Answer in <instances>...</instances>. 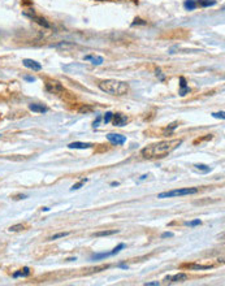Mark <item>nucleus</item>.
<instances>
[{"mask_svg": "<svg viewBox=\"0 0 225 286\" xmlns=\"http://www.w3.org/2000/svg\"><path fill=\"white\" fill-rule=\"evenodd\" d=\"M182 145V139H171V141H161L154 143L151 146L142 148L141 153L144 159H158L164 157L165 155L175 151L177 147Z\"/></svg>", "mask_w": 225, "mask_h": 286, "instance_id": "1", "label": "nucleus"}, {"mask_svg": "<svg viewBox=\"0 0 225 286\" xmlns=\"http://www.w3.org/2000/svg\"><path fill=\"white\" fill-rule=\"evenodd\" d=\"M99 88L103 92H107L109 95H113V96H122V95H126L128 91H129V86H128L126 82L116 81V79L101 81L99 83Z\"/></svg>", "mask_w": 225, "mask_h": 286, "instance_id": "2", "label": "nucleus"}, {"mask_svg": "<svg viewBox=\"0 0 225 286\" xmlns=\"http://www.w3.org/2000/svg\"><path fill=\"white\" fill-rule=\"evenodd\" d=\"M198 193V187H185V189H177L172 190V191H167V193H160L158 195L159 199L164 198H173V196H183V195H193V194Z\"/></svg>", "mask_w": 225, "mask_h": 286, "instance_id": "3", "label": "nucleus"}, {"mask_svg": "<svg viewBox=\"0 0 225 286\" xmlns=\"http://www.w3.org/2000/svg\"><path fill=\"white\" fill-rule=\"evenodd\" d=\"M46 90L50 94H59V92H62L64 88H62V86L57 81H51V82L46 83Z\"/></svg>", "mask_w": 225, "mask_h": 286, "instance_id": "4", "label": "nucleus"}, {"mask_svg": "<svg viewBox=\"0 0 225 286\" xmlns=\"http://www.w3.org/2000/svg\"><path fill=\"white\" fill-rule=\"evenodd\" d=\"M107 139L112 143V145H124L125 142H126V137L125 135H121V134H115V133H109L107 135Z\"/></svg>", "mask_w": 225, "mask_h": 286, "instance_id": "5", "label": "nucleus"}, {"mask_svg": "<svg viewBox=\"0 0 225 286\" xmlns=\"http://www.w3.org/2000/svg\"><path fill=\"white\" fill-rule=\"evenodd\" d=\"M22 64H24V66H26V68L31 69V70H35V72L42 70V65H40V64H39L38 61H35V60L24 59V60H22Z\"/></svg>", "mask_w": 225, "mask_h": 286, "instance_id": "6", "label": "nucleus"}, {"mask_svg": "<svg viewBox=\"0 0 225 286\" xmlns=\"http://www.w3.org/2000/svg\"><path fill=\"white\" fill-rule=\"evenodd\" d=\"M93 143H86V142H73L69 143L68 148H74V150H86V148H93Z\"/></svg>", "mask_w": 225, "mask_h": 286, "instance_id": "7", "label": "nucleus"}, {"mask_svg": "<svg viewBox=\"0 0 225 286\" xmlns=\"http://www.w3.org/2000/svg\"><path fill=\"white\" fill-rule=\"evenodd\" d=\"M113 124L115 126H124V125L128 124V117L122 113H116L113 115Z\"/></svg>", "mask_w": 225, "mask_h": 286, "instance_id": "8", "label": "nucleus"}, {"mask_svg": "<svg viewBox=\"0 0 225 286\" xmlns=\"http://www.w3.org/2000/svg\"><path fill=\"white\" fill-rule=\"evenodd\" d=\"M83 60H85V61H91V64H93V65H101V64L104 62V60H103V57H101V56H93V55H87V56H85Z\"/></svg>", "mask_w": 225, "mask_h": 286, "instance_id": "9", "label": "nucleus"}, {"mask_svg": "<svg viewBox=\"0 0 225 286\" xmlns=\"http://www.w3.org/2000/svg\"><path fill=\"white\" fill-rule=\"evenodd\" d=\"M189 91H190V88H189L187 83H186V79L183 78V77H180V95L181 96H185L186 94H189Z\"/></svg>", "mask_w": 225, "mask_h": 286, "instance_id": "10", "label": "nucleus"}, {"mask_svg": "<svg viewBox=\"0 0 225 286\" xmlns=\"http://www.w3.org/2000/svg\"><path fill=\"white\" fill-rule=\"evenodd\" d=\"M62 69L64 70H66V72H69L71 69H73V72L74 73H81L82 70H85V66L83 65H81V64H72V65H65V66H62Z\"/></svg>", "mask_w": 225, "mask_h": 286, "instance_id": "11", "label": "nucleus"}, {"mask_svg": "<svg viewBox=\"0 0 225 286\" xmlns=\"http://www.w3.org/2000/svg\"><path fill=\"white\" fill-rule=\"evenodd\" d=\"M29 109L37 113H46L47 112V107H44L43 104H29Z\"/></svg>", "mask_w": 225, "mask_h": 286, "instance_id": "12", "label": "nucleus"}, {"mask_svg": "<svg viewBox=\"0 0 225 286\" xmlns=\"http://www.w3.org/2000/svg\"><path fill=\"white\" fill-rule=\"evenodd\" d=\"M25 16H28V17H30L31 20H34V21H37L39 25H42V26H44V27H50V23L47 22V21L44 20V18H40V17H38V16H35V14H28V13H25Z\"/></svg>", "mask_w": 225, "mask_h": 286, "instance_id": "13", "label": "nucleus"}, {"mask_svg": "<svg viewBox=\"0 0 225 286\" xmlns=\"http://www.w3.org/2000/svg\"><path fill=\"white\" fill-rule=\"evenodd\" d=\"M187 278V276L185 275V273H178V275H175V276H171V278H169V282H183V281Z\"/></svg>", "mask_w": 225, "mask_h": 286, "instance_id": "14", "label": "nucleus"}, {"mask_svg": "<svg viewBox=\"0 0 225 286\" xmlns=\"http://www.w3.org/2000/svg\"><path fill=\"white\" fill-rule=\"evenodd\" d=\"M189 269H195V271H206V269L212 268V265H202V264H187Z\"/></svg>", "mask_w": 225, "mask_h": 286, "instance_id": "15", "label": "nucleus"}, {"mask_svg": "<svg viewBox=\"0 0 225 286\" xmlns=\"http://www.w3.org/2000/svg\"><path fill=\"white\" fill-rule=\"evenodd\" d=\"M183 8L186 11H194L197 8V3H195V0H185V3H183Z\"/></svg>", "mask_w": 225, "mask_h": 286, "instance_id": "16", "label": "nucleus"}, {"mask_svg": "<svg viewBox=\"0 0 225 286\" xmlns=\"http://www.w3.org/2000/svg\"><path fill=\"white\" fill-rule=\"evenodd\" d=\"M120 230H117V229H113V230H104V232H98V233H95V237H108V235H113V234H116V233H118Z\"/></svg>", "mask_w": 225, "mask_h": 286, "instance_id": "17", "label": "nucleus"}, {"mask_svg": "<svg viewBox=\"0 0 225 286\" xmlns=\"http://www.w3.org/2000/svg\"><path fill=\"white\" fill-rule=\"evenodd\" d=\"M111 256V252H101V254H95V255L91 256V260H101V259H105Z\"/></svg>", "mask_w": 225, "mask_h": 286, "instance_id": "18", "label": "nucleus"}, {"mask_svg": "<svg viewBox=\"0 0 225 286\" xmlns=\"http://www.w3.org/2000/svg\"><path fill=\"white\" fill-rule=\"evenodd\" d=\"M198 4H199L200 7H212L216 4V1H215V0H199L197 3V5Z\"/></svg>", "mask_w": 225, "mask_h": 286, "instance_id": "19", "label": "nucleus"}, {"mask_svg": "<svg viewBox=\"0 0 225 286\" xmlns=\"http://www.w3.org/2000/svg\"><path fill=\"white\" fill-rule=\"evenodd\" d=\"M89 181V178H82L81 180V181H79L78 182V184H76V185H73V186H72L71 187V191H74V190H79V189H81V187L82 186H83V185L85 184H86V182H87Z\"/></svg>", "mask_w": 225, "mask_h": 286, "instance_id": "20", "label": "nucleus"}, {"mask_svg": "<svg viewBox=\"0 0 225 286\" xmlns=\"http://www.w3.org/2000/svg\"><path fill=\"white\" fill-rule=\"evenodd\" d=\"M71 233L69 232H61V233H57V234H54L52 237L50 238V241H55V239H59V238H64L66 235H69Z\"/></svg>", "mask_w": 225, "mask_h": 286, "instance_id": "21", "label": "nucleus"}, {"mask_svg": "<svg viewBox=\"0 0 225 286\" xmlns=\"http://www.w3.org/2000/svg\"><path fill=\"white\" fill-rule=\"evenodd\" d=\"M125 247H126V244H125V243H120L118 246H116L115 248L112 250V251H109V252H111V256H113V255H116V254H118V252H120L122 248H125Z\"/></svg>", "mask_w": 225, "mask_h": 286, "instance_id": "22", "label": "nucleus"}, {"mask_svg": "<svg viewBox=\"0 0 225 286\" xmlns=\"http://www.w3.org/2000/svg\"><path fill=\"white\" fill-rule=\"evenodd\" d=\"M24 229H25V226H24L22 224H17V225H12L8 230L14 233V232H21V230H24Z\"/></svg>", "mask_w": 225, "mask_h": 286, "instance_id": "23", "label": "nucleus"}, {"mask_svg": "<svg viewBox=\"0 0 225 286\" xmlns=\"http://www.w3.org/2000/svg\"><path fill=\"white\" fill-rule=\"evenodd\" d=\"M112 119H113V113L112 112H107L104 115V117H103V121H104V124H109L112 121Z\"/></svg>", "mask_w": 225, "mask_h": 286, "instance_id": "24", "label": "nucleus"}, {"mask_svg": "<svg viewBox=\"0 0 225 286\" xmlns=\"http://www.w3.org/2000/svg\"><path fill=\"white\" fill-rule=\"evenodd\" d=\"M195 168H197V169H199V170H203L204 173H208L210 170H211V168L207 167V165H204V164H197V165H195Z\"/></svg>", "mask_w": 225, "mask_h": 286, "instance_id": "25", "label": "nucleus"}, {"mask_svg": "<svg viewBox=\"0 0 225 286\" xmlns=\"http://www.w3.org/2000/svg\"><path fill=\"white\" fill-rule=\"evenodd\" d=\"M202 224V221L199 220V218H197V220H193V221H187V222H185V225H187V226H197V225H200Z\"/></svg>", "mask_w": 225, "mask_h": 286, "instance_id": "26", "label": "nucleus"}, {"mask_svg": "<svg viewBox=\"0 0 225 286\" xmlns=\"http://www.w3.org/2000/svg\"><path fill=\"white\" fill-rule=\"evenodd\" d=\"M29 275H30V269H29L28 267H25V268L21 271V277H28Z\"/></svg>", "mask_w": 225, "mask_h": 286, "instance_id": "27", "label": "nucleus"}, {"mask_svg": "<svg viewBox=\"0 0 225 286\" xmlns=\"http://www.w3.org/2000/svg\"><path fill=\"white\" fill-rule=\"evenodd\" d=\"M212 116L215 117V119H221V120H224L225 119V116H224V112H217V113H212Z\"/></svg>", "mask_w": 225, "mask_h": 286, "instance_id": "28", "label": "nucleus"}, {"mask_svg": "<svg viewBox=\"0 0 225 286\" xmlns=\"http://www.w3.org/2000/svg\"><path fill=\"white\" fill-rule=\"evenodd\" d=\"M100 121H101V116H98V117H96V120L94 121V124H93V128H94V129L98 128L99 124H100Z\"/></svg>", "mask_w": 225, "mask_h": 286, "instance_id": "29", "label": "nucleus"}, {"mask_svg": "<svg viewBox=\"0 0 225 286\" xmlns=\"http://www.w3.org/2000/svg\"><path fill=\"white\" fill-rule=\"evenodd\" d=\"M156 77H159V79H160V81H164V79H165V77L163 76V73H161V70L159 68L156 69Z\"/></svg>", "mask_w": 225, "mask_h": 286, "instance_id": "30", "label": "nucleus"}, {"mask_svg": "<svg viewBox=\"0 0 225 286\" xmlns=\"http://www.w3.org/2000/svg\"><path fill=\"white\" fill-rule=\"evenodd\" d=\"M173 235H175V234H173L172 232H165V233H163V234H161V238H172Z\"/></svg>", "mask_w": 225, "mask_h": 286, "instance_id": "31", "label": "nucleus"}, {"mask_svg": "<svg viewBox=\"0 0 225 286\" xmlns=\"http://www.w3.org/2000/svg\"><path fill=\"white\" fill-rule=\"evenodd\" d=\"M24 79L28 81V82H35V77H31V76H24Z\"/></svg>", "mask_w": 225, "mask_h": 286, "instance_id": "32", "label": "nucleus"}, {"mask_svg": "<svg viewBox=\"0 0 225 286\" xmlns=\"http://www.w3.org/2000/svg\"><path fill=\"white\" fill-rule=\"evenodd\" d=\"M144 285L146 286H159V282L158 281H152V282H146Z\"/></svg>", "mask_w": 225, "mask_h": 286, "instance_id": "33", "label": "nucleus"}, {"mask_svg": "<svg viewBox=\"0 0 225 286\" xmlns=\"http://www.w3.org/2000/svg\"><path fill=\"white\" fill-rule=\"evenodd\" d=\"M177 126H178V124H177V122H175V124H172L171 126H169V128H168V131H172V130H175V129L177 128Z\"/></svg>", "mask_w": 225, "mask_h": 286, "instance_id": "34", "label": "nucleus"}, {"mask_svg": "<svg viewBox=\"0 0 225 286\" xmlns=\"http://www.w3.org/2000/svg\"><path fill=\"white\" fill-rule=\"evenodd\" d=\"M13 277L17 278V277H21V271H17V272L13 273Z\"/></svg>", "mask_w": 225, "mask_h": 286, "instance_id": "35", "label": "nucleus"}, {"mask_svg": "<svg viewBox=\"0 0 225 286\" xmlns=\"http://www.w3.org/2000/svg\"><path fill=\"white\" fill-rule=\"evenodd\" d=\"M137 23H142V25H144L146 22H143L142 20H135V22H133V25H137Z\"/></svg>", "mask_w": 225, "mask_h": 286, "instance_id": "36", "label": "nucleus"}, {"mask_svg": "<svg viewBox=\"0 0 225 286\" xmlns=\"http://www.w3.org/2000/svg\"><path fill=\"white\" fill-rule=\"evenodd\" d=\"M118 268H124V269H128V268H129V267H128L126 265V264H118Z\"/></svg>", "mask_w": 225, "mask_h": 286, "instance_id": "37", "label": "nucleus"}, {"mask_svg": "<svg viewBox=\"0 0 225 286\" xmlns=\"http://www.w3.org/2000/svg\"><path fill=\"white\" fill-rule=\"evenodd\" d=\"M118 185H120V182H116V181L111 182V186H118Z\"/></svg>", "mask_w": 225, "mask_h": 286, "instance_id": "38", "label": "nucleus"}, {"mask_svg": "<svg viewBox=\"0 0 225 286\" xmlns=\"http://www.w3.org/2000/svg\"><path fill=\"white\" fill-rule=\"evenodd\" d=\"M26 198V195H17L14 199H25Z\"/></svg>", "mask_w": 225, "mask_h": 286, "instance_id": "39", "label": "nucleus"}, {"mask_svg": "<svg viewBox=\"0 0 225 286\" xmlns=\"http://www.w3.org/2000/svg\"><path fill=\"white\" fill-rule=\"evenodd\" d=\"M147 178V174H143V176L141 177V181H143V180H146Z\"/></svg>", "mask_w": 225, "mask_h": 286, "instance_id": "40", "label": "nucleus"}, {"mask_svg": "<svg viewBox=\"0 0 225 286\" xmlns=\"http://www.w3.org/2000/svg\"><path fill=\"white\" fill-rule=\"evenodd\" d=\"M42 210H43V211H44V212H48V211H50V208H48V207H43V208H42Z\"/></svg>", "mask_w": 225, "mask_h": 286, "instance_id": "41", "label": "nucleus"}, {"mask_svg": "<svg viewBox=\"0 0 225 286\" xmlns=\"http://www.w3.org/2000/svg\"><path fill=\"white\" fill-rule=\"evenodd\" d=\"M66 260L68 261H74V260H76V258H69V259H66Z\"/></svg>", "mask_w": 225, "mask_h": 286, "instance_id": "42", "label": "nucleus"}]
</instances>
